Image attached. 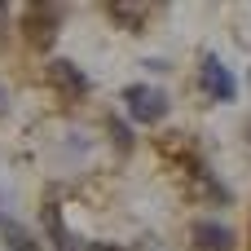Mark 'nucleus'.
<instances>
[{"label": "nucleus", "instance_id": "39448f33", "mask_svg": "<svg viewBox=\"0 0 251 251\" xmlns=\"http://www.w3.org/2000/svg\"><path fill=\"white\" fill-rule=\"evenodd\" d=\"M49 79H53V88H62L66 97H84V93H88V75H84L75 62H66V57H53V62H49Z\"/></svg>", "mask_w": 251, "mask_h": 251}, {"label": "nucleus", "instance_id": "f03ea898", "mask_svg": "<svg viewBox=\"0 0 251 251\" xmlns=\"http://www.w3.org/2000/svg\"><path fill=\"white\" fill-rule=\"evenodd\" d=\"M199 84H203L207 97H216V101H234V93H238L229 66H225L216 53H203V62H199Z\"/></svg>", "mask_w": 251, "mask_h": 251}, {"label": "nucleus", "instance_id": "f257e3e1", "mask_svg": "<svg viewBox=\"0 0 251 251\" xmlns=\"http://www.w3.org/2000/svg\"><path fill=\"white\" fill-rule=\"evenodd\" d=\"M124 106H128V115L137 119V124H159L163 115H168V93L163 88H150V84H132V88H124Z\"/></svg>", "mask_w": 251, "mask_h": 251}, {"label": "nucleus", "instance_id": "423d86ee", "mask_svg": "<svg viewBox=\"0 0 251 251\" xmlns=\"http://www.w3.org/2000/svg\"><path fill=\"white\" fill-rule=\"evenodd\" d=\"M44 221H49V234H53V247H57V251H79V243L66 234V225H62V216H57L53 207L44 212Z\"/></svg>", "mask_w": 251, "mask_h": 251}, {"label": "nucleus", "instance_id": "1a4fd4ad", "mask_svg": "<svg viewBox=\"0 0 251 251\" xmlns=\"http://www.w3.org/2000/svg\"><path fill=\"white\" fill-rule=\"evenodd\" d=\"M88 251H124V247H110V243H93Z\"/></svg>", "mask_w": 251, "mask_h": 251}, {"label": "nucleus", "instance_id": "20e7f679", "mask_svg": "<svg viewBox=\"0 0 251 251\" xmlns=\"http://www.w3.org/2000/svg\"><path fill=\"white\" fill-rule=\"evenodd\" d=\"M190 247L194 251H234V234H229V225H221V221H194Z\"/></svg>", "mask_w": 251, "mask_h": 251}, {"label": "nucleus", "instance_id": "0eeeda50", "mask_svg": "<svg viewBox=\"0 0 251 251\" xmlns=\"http://www.w3.org/2000/svg\"><path fill=\"white\" fill-rule=\"evenodd\" d=\"M4 243H9V251H40L35 238L26 229H18V225H4Z\"/></svg>", "mask_w": 251, "mask_h": 251}, {"label": "nucleus", "instance_id": "6e6552de", "mask_svg": "<svg viewBox=\"0 0 251 251\" xmlns=\"http://www.w3.org/2000/svg\"><path fill=\"white\" fill-rule=\"evenodd\" d=\"M110 132H115V146H124V150H132V132L124 128V119H110Z\"/></svg>", "mask_w": 251, "mask_h": 251}, {"label": "nucleus", "instance_id": "7ed1b4c3", "mask_svg": "<svg viewBox=\"0 0 251 251\" xmlns=\"http://www.w3.org/2000/svg\"><path fill=\"white\" fill-rule=\"evenodd\" d=\"M22 31H26V40H31L35 49H49V44H53V35H57V9H44V4L26 9Z\"/></svg>", "mask_w": 251, "mask_h": 251}]
</instances>
